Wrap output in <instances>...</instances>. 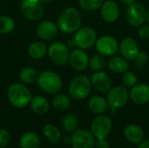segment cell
Segmentation results:
<instances>
[{"label":"cell","instance_id":"obj_1","mask_svg":"<svg viewBox=\"0 0 149 148\" xmlns=\"http://www.w3.org/2000/svg\"><path fill=\"white\" fill-rule=\"evenodd\" d=\"M82 18L80 12L74 7L65 8L58 18V28L65 34L75 33L81 27Z\"/></svg>","mask_w":149,"mask_h":148},{"label":"cell","instance_id":"obj_2","mask_svg":"<svg viewBox=\"0 0 149 148\" xmlns=\"http://www.w3.org/2000/svg\"><path fill=\"white\" fill-rule=\"evenodd\" d=\"M7 98L14 107L24 108L30 104L32 94L24 84L13 83L8 88Z\"/></svg>","mask_w":149,"mask_h":148},{"label":"cell","instance_id":"obj_3","mask_svg":"<svg viewBox=\"0 0 149 148\" xmlns=\"http://www.w3.org/2000/svg\"><path fill=\"white\" fill-rule=\"evenodd\" d=\"M91 88L92 84L90 78L86 74H79L71 80L68 92L72 99L81 100L89 95Z\"/></svg>","mask_w":149,"mask_h":148},{"label":"cell","instance_id":"obj_4","mask_svg":"<svg viewBox=\"0 0 149 148\" xmlns=\"http://www.w3.org/2000/svg\"><path fill=\"white\" fill-rule=\"evenodd\" d=\"M37 83L41 90L49 94H55L62 88V79L60 76L53 71H45L38 74Z\"/></svg>","mask_w":149,"mask_h":148},{"label":"cell","instance_id":"obj_5","mask_svg":"<svg viewBox=\"0 0 149 148\" xmlns=\"http://www.w3.org/2000/svg\"><path fill=\"white\" fill-rule=\"evenodd\" d=\"M73 41L75 45L82 50H87L95 45L97 41V33L92 27L85 26L80 27L75 33L73 37Z\"/></svg>","mask_w":149,"mask_h":148},{"label":"cell","instance_id":"obj_6","mask_svg":"<svg viewBox=\"0 0 149 148\" xmlns=\"http://www.w3.org/2000/svg\"><path fill=\"white\" fill-rule=\"evenodd\" d=\"M129 99V92L127 89L122 85H116L111 87L107 92V101L108 106L113 110H117L123 107Z\"/></svg>","mask_w":149,"mask_h":148},{"label":"cell","instance_id":"obj_7","mask_svg":"<svg viewBox=\"0 0 149 148\" xmlns=\"http://www.w3.org/2000/svg\"><path fill=\"white\" fill-rule=\"evenodd\" d=\"M47 54L55 65H64L68 62L70 51L68 46L65 43L56 41L49 45Z\"/></svg>","mask_w":149,"mask_h":148},{"label":"cell","instance_id":"obj_8","mask_svg":"<svg viewBox=\"0 0 149 148\" xmlns=\"http://www.w3.org/2000/svg\"><path fill=\"white\" fill-rule=\"evenodd\" d=\"M23 16L31 21L39 20L44 14V3L41 0H23L20 5Z\"/></svg>","mask_w":149,"mask_h":148},{"label":"cell","instance_id":"obj_9","mask_svg":"<svg viewBox=\"0 0 149 148\" xmlns=\"http://www.w3.org/2000/svg\"><path fill=\"white\" fill-rule=\"evenodd\" d=\"M126 19L127 23L134 27H140L147 20V10L145 7L139 3H134L126 10Z\"/></svg>","mask_w":149,"mask_h":148},{"label":"cell","instance_id":"obj_10","mask_svg":"<svg viewBox=\"0 0 149 148\" xmlns=\"http://www.w3.org/2000/svg\"><path fill=\"white\" fill-rule=\"evenodd\" d=\"M112 126V120L108 116L100 115L93 120L91 133L97 139H105L111 133Z\"/></svg>","mask_w":149,"mask_h":148},{"label":"cell","instance_id":"obj_11","mask_svg":"<svg viewBox=\"0 0 149 148\" xmlns=\"http://www.w3.org/2000/svg\"><path fill=\"white\" fill-rule=\"evenodd\" d=\"M95 47L98 53L108 57L114 55L119 50V44L115 38L110 35H105L97 39Z\"/></svg>","mask_w":149,"mask_h":148},{"label":"cell","instance_id":"obj_12","mask_svg":"<svg viewBox=\"0 0 149 148\" xmlns=\"http://www.w3.org/2000/svg\"><path fill=\"white\" fill-rule=\"evenodd\" d=\"M94 136L87 130H76L72 136V148H94Z\"/></svg>","mask_w":149,"mask_h":148},{"label":"cell","instance_id":"obj_13","mask_svg":"<svg viewBox=\"0 0 149 148\" xmlns=\"http://www.w3.org/2000/svg\"><path fill=\"white\" fill-rule=\"evenodd\" d=\"M89 56L85 50L73 49L69 55L68 62L76 71H84L89 65Z\"/></svg>","mask_w":149,"mask_h":148},{"label":"cell","instance_id":"obj_14","mask_svg":"<svg viewBox=\"0 0 149 148\" xmlns=\"http://www.w3.org/2000/svg\"><path fill=\"white\" fill-rule=\"evenodd\" d=\"M90 79L92 85L99 92H107L112 87V79L110 76L105 72H94Z\"/></svg>","mask_w":149,"mask_h":148},{"label":"cell","instance_id":"obj_15","mask_svg":"<svg viewBox=\"0 0 149 148\" xmlns=\"http://www.w3.org/2000/svg\"><path fill=\"white\" fill-rule=\"evenodd\" d=\"M119 50L123 58L127 60H134L140 52V47L136 40L133 38H125L119 45Z\"/></svg>","mask_w":149,"mask_h":148},{"label":"cell","instance_id":"obj_16","mask_svg":"<svg viewBox=\"0 0 149 148\" xmlns=\"http://www.w3.org/2000/svg\"><path fill=\"white\" fill-rule=\"evenodd\" d=\"M58 31V25L50 20H45L39 23L37 26L36 32L38 37L45 41L52 40L56 38Z\"/></svg>","mask_w":149,"mask_h":148},{"label":"cell","instance_id":"obj_17","mask_svg":"<svg viewBox=\"0 0 149 148\" xmlns=\"http://www.w3.org/2000/svg\"><path fill=\"white\" fill-rule=\"evenodd\" d=\"M129 97L136 105H146L149 102V85L145 83L136 84L132 87Z\"/></svg>","mask_w":149,"mask_h":148},{"label":"cell","instance_id":"obj_18","mask_svg":"<svg viewBox=\"0 0 149 148\" xmlns=\"http://www.w3.org/2000/svg\"><path fill=\"white\" fill-rule=\"evenodd\" d=\"M102 18L107 23H114L120 16V8L113 0H107L100 7Z\"/></svg>","mask_w":149,"mask_h":148},{"label":"cell","instance_id":"obj_19","mask_svg":"<svg viewBox=\"0 0 149 148\" xmlns=\"http://www.w3.org/2000/svg\"><path fill=\"white\" fill-rule=\"evenodd\" d=\"M124 135L127 140L133 144H140L144 139V132L142 128L134 124L129 125L125 128Z\"/></svg>","mask_w":149,"mask_h":148},{"label":"cell","instance_id":"obj_20","mask_svg":"<svg viewBox=\"0 0 149 148\" xmlns=\"http://www.w3.org/2000/svg\"><path fill=\"white\" fill-rule=\"evenodd\" d=\"M88 108L93 113L102 114L107 112L108 108V104L105 98L95 95L88 100Z\"/></svg>","mask_w":149,"mask_h":148},{"label":"cell","instance_id":"obj_21","mask_svg":"<svg viewBox=\"0 0 149 148\" xmlns=\"http://www.w3.org/2000/svg\"><path fill=\"white\" fill-rule=\"evenodd\" d=\"M108 68L111 72L118 74H122L128 71L129 63L128 60L123 57L112 58L108 62Z\"/></svg>","mask_w":149,"mask_h":148},{"label":"cell","instance_id":"obj_22","mask_svg":"<svg viewBox=\"0 0 149 148\" xmlns=\"http://www.w3.org/2000/svg\"><path fill=\"white\" fill-rule=\"evenodd\" d=\"M48 51V47L45 43L42 42H33L30 44L28 48V54L32 59H42L44 58Z\"/></svg>","mask_w":149,"mask_h":148},{"label":"cell","instance_id":"obj_23","mask_svg":"<svg viewBox=\"0 0 149 148\" xmlns=\"http://www.w3.org/2000/svg\"><path fill=\"white\" fill-rule=\"evenodd\" d=\"M30 104L32 111L38 114H45L50 109L49 101L43 96L32 97Z\"/></svg>","mask_w":149,"mask_h":148},{"label":"cell","instance_id":"obj_24","mask_svg":"<svg viewBox=\"0 0 149 148\" xmlns=\"http://www.w3.org/2000/svg\"><path fill=\"white\" fill-rule=\"evenodd\" d=\"M19 143L22 148H38L40 144V139L35 133L28 132L22 135Z\"/></svg>","mask_w":149,"mask_h":148},{"label":"cell","instance_id":"obj_25","mask_svg":"<svg viewBox=\"0 0 149 148\" xmlns=\"http://www.w3.org/2000/svg\"><path fill=\"white\" fill-rule=\"evenodd\" d=\"M38 77V73L37 70L32 67L23 68L18 74L19 80L21 81V83L24 85H31L37 82Z\"/></svg>","mask_w":149,"mask_h":148},{"label":"cell","instance_id":"obj_26","mask_svg":"<svg viewBox=\"0 0 149 148\" xmlns=\"http://www.w3.org/2000/svg\"><path fill=\"white\" fill-rule=\"evenodd\" d=\"M52 106L57 111H65L70 107L71 97L65 94H58L52 99Z\"/></svg>","mask_w":149,"mask_h":148},{"label":"cell","instance_id":"obj_27","mask_svg":"<svg viewBox=\"0 0 149 148\" xmlns=\"http://www.w3.org/2000/svg\"><path fill=\"white\" fill-rule=\"evenodd\" d=\"M44 135L48 140L49 142L52 144H57L60 140L61 133L59 130L52 124H47L44 127Z\"/></svg>","mask_w":149,"mask_h":148},{"label":"cell","instance_id":"obj_28","mask_svg":"<svg viewBox=\"0 0 149 148\" xmlns=\"http://www.w3.org/2000/svg\"><path fill=\"white\" fill-rule=\"evenodd\" d=\"M107 60H106V57L98 53L93 55L90 59H89V67L90 69L94 72H99L101 71L105 65H106Z\"/></svg>","mask_w":149,"mask_h":148},{"label":"cell","instance_id":"obj_29","mask_svg":"<svg viewBox=\"0 0 149 148\" xmlns=\"http://www.w3.org/2000/svg\"><path fill=\"white\" fill-rule=\"evenodd\" d=\"M79 125L78 118L74 114H67L62 120V126L67 133H74Z\"/></svg>","mask_w":149,"mask_h":148},{"label":"cell","instance_id":"obj_30","mask_svg":"<svg viewBox=\"0 0 149 148\" xmlns=\"http://www.w3.org/2000/svg\"><path fill=\"white\" fill-rule=\"evenodd\" d=\"M15 28V21L8 16H0V34H8Z\"/></svg>","mask_w":149,"mask_h":148},{"label":"cell","instance_id":"obj_31","mask_svg":"<svg viewBox=\"0 0 149 148\" xmlns=\"http://www.w3.org/2000/svg\"><path fill=\"white\" fill-rule=\"evenodd\" d=\"M79 6L87 11H94L100 9L105 0H78Z\"/></svg>","mask_w":149,"mask_h":148},{"label":"cell","instance_id":"obj_32","mask_svg":"<svg viewBox=\"0 0 149 148\" xmlns=\"http://www.w3.org/2000/svg\"><path fill=\"white\" fill-rule=\"evenodd\" d=\"M122 82L126 87L132 88L137 84V75L133 72L127 71L126 72L123 73Z\"/></svg>","mask_w":149,"mask_h":148},{"label":"cell","instance_id":"obj_33","mask_svg":"<svg viewBox=\"0 0 149 148\" xmlns=\"http://www.w3.org/2000/svg\"><path fill=\"white\" fill-rule=\"evenodd\" d=\"M148 55L147 52H145V51H140L138 53V55L134 58V59L133 61H134V66L136 68L141 69V68H143V67L146 66L147 63L148 62Z\"/></svg>","mask_w":149,"mask_h":148},{"label":"cell","instance_id":"obj_34","mask_svg":"<svg viewBox=\"0 0 149 148\" xmlns=\"http://www.w3.org/2000/svg\"><path fill=\"white\" fill-rule=\"evenodd\" d=\"M10 136L7 130L0 129V148H4L10 141Z\"/></svg>","mask_w":149,"mask_h":148},{"label":"cell","instance_id":"obj_35","mask_svg":"<svg viewBox=\"0 0 149 148\" xmlns=\"http://www.w3.org/2000/svg\"><path fill=\"white\" fill-rule=\"evenodd\" d=\"M138 35L141 39H149V24H142L139 27Z\"/></svg>","mask_w":149,"mask_h":148},{"label":"cell","instance_id":"obj_36","mask_svg":"<svg viewBox=\"0 0 149 148\" xmlns=\"http://www.w3.org/2000/svg\"><path fill=\"white\" fill-rule=\"evenodd\" d=\"M94 148H110V145L106 138L105 139H98V140L95 142Z\"/></svg>","mask_w":149,"mask_h":148},{"label":"cell","instance_id":"obj_37","mask_svg":"<svg viewBox=\"0 0 149 148\" xmlns=\"http://www.w3.org/2000/svg\"><path fill=\"white\" fill-rule=\"evenodd\" d=\"M138 148H149V140H144V141H141L140 143V146Z\"/></svg>","mask_w":149,"mask_h":148},{"label":"cell","instance_id":"obj_38","mask_svg":"<svg viewBox=\"0 0 149 148\" xmlns=\"http://www.w3.org/2000/svg\"><path fill=\"white\" fill-rule=\"evenodd\" d=\"M123 4L127 5V6H129L133 3H134L136 2V0H120Z\"/></svg>","mask_w":149,"mask_h":148},{"label":"cell","instance_id":"obj_39","mask_svg":"<svg viewBox=\"0 0 149 148\" xmlns=\"http://www.w3.org/2000/svg\"><path fill=\"white\" fill-rule=\"evenodd\" d=\"M63 141H64V143H65V145H70V144H72V137L66 136V137L64 138Z\"/></svg>","mask_w":149,"mask_h":148},{"label":"cell","instance_id":"obj_40","mask_svg":"<svg viewBox=\"0 0 149 148\" xmlns=\"http://www.w3.org/2000/svg\"><path fill=\"white\" fill-rule=\"evenodd\" d=\"M66 45L68 46V48H72V47L76 46V45H75V43H74V41H73V39H70V40H68V42H67V44H66Z\"/></svg>","mask_w":149,"mask_h":148},{"label":"cell","instance_id":"obj_41","mask_svg":"<svg viewBox=\"0 0 149 148\" xmlns=\"http://www.w3.org/2000/svg\"><path fill=\"white\" fill-rule=\"evenodd\" d=\"M41 1H42V3H43L44 4H49V3H52L54 0H41Z\"/></svg>","mask_w":149,"mask_h":148},{"label":"cell","instance_id":"obj_42","mask_svg":"<svg viewBox=\"0 0 149 148\" xmlns=\"http://www.w3.org/2000/svg\"><path fill=\"white\" fill-rule=\"evenodd\" d=\"M147 22H148V24H149V10L148 11H147V20H146Z\"/></svg>","mask_w":149,"mask_h":148},{"label":"cell","instance_id":"obj_43","mask_svg":"<svg viewBox=\"0 0 149 148\" xmlns=\"http://www.w3.org/2000/svg\"><path fill=\"white\" fill-rule=\"evenodd\" d=\"M8 1H14V0H8Z\"/></svg>","mask_w":149,"mask_h":148},{"label":"cell","instance_id":"obj_44","mask_svg":"<svg viewBox=\"0 0 149 148\" xmlns=\"http://www.w3.org/2000/svg\"><path fill=\"white\" fill-rule=\"evenodd\" d=\"M0 10H1V6H0Z\"/></svg>","mask_w":149,"mask_h":148}]
</instances>
